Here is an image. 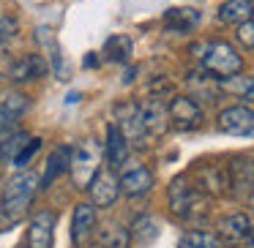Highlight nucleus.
I'll return each mask as SVG.
<instances>
[{
    "instance_id": "obj_17",
    "label": "nucleus",
    "mask_w": 254,
    "mask_h": 248,
    "mask_svg": "<svg viewBox=\"0 0 254 248\" xmlns=\"http://www.w3.org/2000/svg\"><path fill=\"white\" fill-rule=\"evenodd\" d=\"M254 17V6L252 0H227L224 6L219 8V19L227 25H241L246 19Z\"/></svg>"
},
{
    "instance_id": "obj_16",
    "label": "nucleus",
    "mask_w": 254,
    "mask_h": 248,
    "mask_svg": "<svg viewBox=\"0 0 254 248\" xmlns=\"http://www.w3.org/2000/svg\"><path fill=\"white\" fill-rule=\"evenodd\" d=\"M68 161H71V150H68L66 145H61V148L52 150L50 161H47V169H44V177H41V188H50L52 180L61 177L63 172L68 169Z\"/></svg>"
},
{
    "instance_id": "obj_4",
    "label": "nucleus",
    "mask_w": 254,
    "mask_h": 248,
    "mask_svg": "<svg viewBox=\"0 0 254 248\" xmlns=\"http://www.w3.org/2000/svg\"><path fill=\"white\" fill-rule=\"evenodd\" d=\"M219 131L235 137H254V109L249 106H227L219 115Z\"/></svg>"
},
{
    "instance_id": "obj_9",
    "label": "nucleus",
    "mask_w": 254,
    "mask_h": 248,
    "mask_svg": "<svg viewBox=\"0 0 254 248\" xmlns=\"http://www.w3.org/2000/svg\"><path fill=\"white\" fill-rule=\"evenodd\" d=\"M36 41L41 44V55L47 57V63L52 66V71H55L58 77L63 79V55H61V44H58L55 30L47 28V25L36 28Z\"/></svg>"
},
{
    "instance_id": "obj_22",
    "label": "nucleus",
    "mask_w": 254,
    "mask_h": 248,
    "mask_svg": "<svg viewBox=\"0 0 254 248\" xmlns=\"http://www.w3.org/2000/svg\"><path fill=\"white\" fill-rule=\"evenodd\" d=\"M178 248H221V240L210 232H186Z\"/></svg>"
},
{
    "instance_id": "obj_30",
    "label": "nucleus",
    "mask_w": 254,
    "mask_h": 248,
    "mask_svg": "<svg viewBox=\"0 0 254 248\" xmlns=\"http://www.w3.org/2000/svg\"><path fill=\"white\" fill-rule=\"evenodd\" d=\"M246 240H249V248H254V226H249V232H246Z\"/></svg>"
},
{
    "instance_id": "obj_27",
    "label": "nucleus",
    "mask_w": 254,
    "mask_h": 248,
    "mask_svg": "<svg viewBox=\"0 0 254 248\" xmlns=\"http://www.w3.org/2000/svg\"><path fill=\"white\" fill-rule=\"evenodd\" d=\"M14 33H17V19L0 14V44H3L6 39H11Z\"/></svg>"
},
{
    "instance_id": "obj_11",
    "label": "nucleus",
    "mask_w": 254,
    "mask_h": 248,
    "mask_svg": "<svg viewBox=\"0 0 254 248\" xmlns=\"http://www.w3.org/2000/svg\"><path fill=\"white\" fill-rule=\"evenodd\" d=\"M126 158H128V139H126V134L112 123V126L107 128V161H110L112 169H121V166L126 164Z\"/></svg>"
},
{
    "instance_id": "obj_26",
    "label": "nucleus",
    "mask_w": 254,
    "mask_h": 248,
    "mask_svg": "<svg viewBox=\"0 0 254 248\" xmlns=\"http://www.w3.org/2000/svg\"><path fill=\"white\" fill-rule=\"evenodd\" d=\"M39 145H41V139H30V142L25 145L22 150H19V155L11 161V164H14V166H25V164H28V158H30V155H33L36 150H39Z\"/></svg>"
},
{
    "instance_id": "obj_6",
    "label": "nucleus",
    "mask_w": 254,
    "mask_h": 248,
    "mask_svg": "<svg viewBox=\"0 0 254 248\" xmlns=\"http://www.w3.org/2000/svg\"><path fill=\"white\" fill-rule=\"evenodd\" d=\"M170 204L181 218H194L197 213V204H199V197L191 186H186L183 177H178L175 183L170 186Z\"/></svg>"
},
{
    "instance_id": "obj_31",
    "label": "nucleus",
    "mask_w": 254,
    "mask_h": 248,
    "mask_svg": "<svg viewBox=\"0 0 254 248\" xmlns=\"http://www.w3.org/2000/svg\"><path fill=\"white\" fill-rule=\"evenodd\" d=\"M85 63H88V66L93 68V66H96V63H99V60H96V55H93V52H90V57H88V60H85Z\"/></svg>"
},
{
    "instance_id": "obj_8",
    "label": "nucleus",
    "mask_w": 254,
    "mask_h": 248,
    "mask_svg": "<svg viewBox=\"0 0 254 248\" xmlns=\"http://www.w3.org/2000/svg\"><path fill=\"white\" fill-rule=\"evenodd\" d=\"M52 229H55V215L50 210H41L30 221L28 232V246L30 248H50L52 246Z\"/></svg>"
},
{
    "instance_id": "obj_1",
    "label": "nucleus",
    "mask_w": 254,
    "mask_h": 248,
    "mask_svg": "<svg viewBox=\"0 0 254 248\" xmlns=\"http://www.w3.org/2000/svg\"><path fill=\"white\" fill-rule=\"evenodd\" d=\"M39 188H41V180L33 172H19V175H14L11 180L6 183V188H3V204H0V207L6 210L14 221H19L28 213V207H30V202H33Z\"/></svg>"
},
{
    "instance_id": "obj_14",
    "label": "nucleus",
    "mask_w": 254,
    "mask_h": 248,
    "mask_svg": "<svg viewBox=\"0 0 254 248\" xmlns=\"http://www.w3.org/2000/svg\"><path fill=\"white\" fill-rule=\"evenodd\" d=\"M167 120H170V115H167V109L159 104V101H150V104L139 106V123H142V131L150 134V137L164 134Z\"/></svg>"
},
{
    "instance_id": "obj_3",
    "label": "nucleus",
    "mask_w": 254,
    "mask_h": 248,
    "mask_svg": "<svg viewBox=\"0 0 254 248\" xmlns=\"http://www.w3.org/2000/svg\"><path fill=\"white\" fill-rule=\"evenodd\" d=\"M99 166H101V148L93 142V139H88L85 145H79V148L74 150L71 161H68L74 186H77V188L90 186V180L99 175Z\"/></svg>"
},
{
    "instance_id": "obj_18",
    "label": "nucleus",
    "mask_w": 254,
    "mask_h": 248,
    "mask_svg": "<svg viewBox=\"0 0 254 248\" xmlns=\"http://www.w3.org/2000/svg\"><path fill=\"white\" fill-rule=\"evenodd\" d=\"M28 109V99L25 96H8L3 104H0V134L14 128V123L19 120V115Z\"/></svg>"
},
{
    "instance_id": "obj_20",
    "label": "nucleus",
    "mask_w": 254,
    "mask_h": 248,
    "mask_svg": "<svg viewBox=\"0 0 254 248\" xmlns=\"http://www.w3.org/2000/svg\"><path fill=\"white\" fill-rule=\"evenodd\" d=\"M28 142H30V137H28V134H22V131H14V128L3 131V134H0V158L14 161L19 155V150H22Z\"/></svg>"
},
{
    "instance_id": "obj_28",
    "label": "nucleus",
    "mask_w": 254,
    "mask_h": 248,
    "mask_svg": "<svg viewBox=\"0 0 254 248\" xmlns=\"http://www.w3.org/2000/svg\"><path fill=\"white\" fill-rule=\"evenodd\" d=\"M14 224H17V221H14V218H11V215H8V213H6V210L0 207V232H8V229H11V226H14Z\"/></svg>"
},
{
    "instance_id": "obj_7",
    "label": "nucleus",
    "mask_w": 254,
    "mask_h": 248,
    "mask_svg": "<svg viewBox=\"0 0 254 248\" xmlns=\"http://www.w3.org/2000/svg\"><path fill=\"white\" fill-rule=\"evenodd\" d=\"M90 197H93V204L99 207H110L118 199V191H121V183L115 180L112 172H99V175L90 180Z\"/></svg>"
},
{
    "instance_id": "obj_21",
    "label": "nucleus",
    "mask_w": 254,
    "mask_h": 248,
    "mask_svg": "<svg viewBox=\"0 0 254 248\" xmlns=\"http://www.w3.org/2000/svg\"><path fill=\"white\" fill-rule=\"evenodd\" d=\"M249 226L252 224H249L246 213H232V215H227V218L219 221V235L224 237V240H241V237H246Z\"/></svg>"
},
{
    "instance_id": "obj_15",
    "label": "nucleus",
    "mask_w": 254,
    "mask_h": 248,
    "mask_svg": "<svg viewBox=\"0 0 254 248\" xmlns=\"http://www.w3.org/2000/svg\"><path fill=\"white\" fill-rule=\"evenodd\" d=\"M47 68H50V63H47L44 55H25L22 60L14 66L11 79H17V82H30V79L44 77Z\"/></svg>"
},
{
    "instance_id": "obj_24",
    "label": "nucleus",
    "mask_w": 254,
    "mask_h": 248,
    "mask_svg": "<svg viewBox=\"0 0 254 248\" xmlns=\"http://www.w3.org/2000/svg\"><path fill=\"white\" fill-rule=\"evenodd\" d=\"M156 235H159V229H156L153 221L150 218H137V224H134V237H137L139 243L156 240Z\"/></svg>"
},
{
    "instance_id": "obj_32",
    "label": "nucleus",
    "mask_w": 254,
    "mask_h": 248,
    "mask_svg": "<svg viewBox=\"0 0 254 248\" xmlns=\"http://www.w3.org/2000/svg\"><path fill=\"white\" fill-rule=\"evenodd\" d=\"M252 204H254V194H252Z\"/></svg>"
},
{
    "instance_id": "obj_23",
    "label": "nucleus",
    "mask_w": 254,
    "mask_h": 248,
    "mask_svg": "<svg viewBox=\"0 0 254 248\" xmlns=\"http://www.w3.org/2000/svg\"><path fill=\"white\" fill-rule=\"evenodd\" d=\"M99 237L107 248H126V243H128V232L121 229V226H115V224L104 226V229L99 232Z\"/></svg>"
},
{
    "instance_id": "obj_29",
    "label": "nucleus",
    "mask_w": 254,
    "mask_h": 248,
    "mask_svg": "<svg viewBox=\"0 0 254 248\" xmlns=\"http://www.w3.org/2000/svg\"><path fill=\"white\" fill-rule=\"evenodd\" d=\"M241 99L254 101V77H246V88H243V96H241Z\"/></svg>"
},
{
    "instance_id": "obj_2",
    "label": "nucleus",
    "mask_w": 254,
    "mask_h": 248,
    "mask_svg": "<svg viewBox=\"0 0 254 248\" xmlns=\"http://www.w3.org/2000/svg\"><path fill=\"white\" fill-rule=\"evenodd\" d=\"M197 52H199L197 57L202 60V66L210 74H216V77H232V74H238L243 68L241 55L227 41H210V44L197 47Z\"/></svg>"
},
{
    "instance_id": "obj_19",
    "label": "nucleus",
    "mask_w": 254,
    "mask_h": 248,
    "mask_svg": "<svg viewBox=\"0 0 254 248\" xmlns=\"http://www.w3.org/2000/svg\"><path fill=\"white\" fill-rule=\"evenodd\" d=\"M131 50H134L131 39L123 36V33H115L104 41V57L112 63H126L128 57H131Z\"/></svg>"
},
{
    "instance_id": "obj_10",
    "label": "nucleus",
    "mask_w": 254,
    "mask_h": 248,
    "mask_svg": "<svg viewBox=\"0 0 254 248\" xmlns=\"http://www.w3.org/2000/svg\"><path fill=\"white\" fill-rule=\"evenodd\" d=\"M93 226H96L93 204L79 202L77 207H74V218H71V240H74V246H82V243L93 235Z\"/></svg>"
},
{
    "instance_id": "obj_12",
    "label": "nucleus",
    "mask_w": 254,
    "mask_h": 248,
    "mask_svg": "<svg viewBox=\"0 0 254 248\" xmlns=\"http://www.w3.org/2000/svg\"><path fill=\"white\" fill-rule=\"evenodd\" d=\"M199 19H202V14L197 11V8H167L164 14V25L167 30H172V33H189V30H194L199 25Z\"/></svg>"
},
{
    "instance_id": "obj_5",
    "label": "nucleus",
    "mask_w": 254,
    "mask_h": 248,
    "mask_svg": "<svg viewBox=\"0 0 254 248\" xmlns=\"http://www.w3.org/2000/svg\"><path fill=\"white\" fill-rule=\"evenodd\" d=\"M167 115H170L172 126L181 128V131H191V128H197L199 123H202V109H199V104L194 99H189V96L172 99Z\"/></svg>"
},
{
    "instance_id": "obj_13",
    "label": "nucleus",
    "mask_w": 254,
    "mask_h": 248,
    "mask_svg": "<svg viewBox=\"0 0 254 248\" xmlns=\"http://www.w3.org/2000/svg\"><path fill=\"white\" fill-rule=\"evenodd\" d=\"M118 183H121L123 194H128V197H142V194H148L153 188V175L145 166H137V169L123 172V177Z\"/></svg>"
},
{
    "instance_id": "obj_25",
    "label": "nucleus",
    "mask_w": 254,
    "mask_h": 248,
    "mask_svg": "<svg viewBox=\"0 0 254 248\" xmlns=\"http://www.w3.org/2000/svg\"><path fill=\"white\" fill-rule=\"evenodd\" d=\"M238 41H241L243 47H249V50H254V22L252 19L238 25Z\"/></svg>"
}]
</instances>
